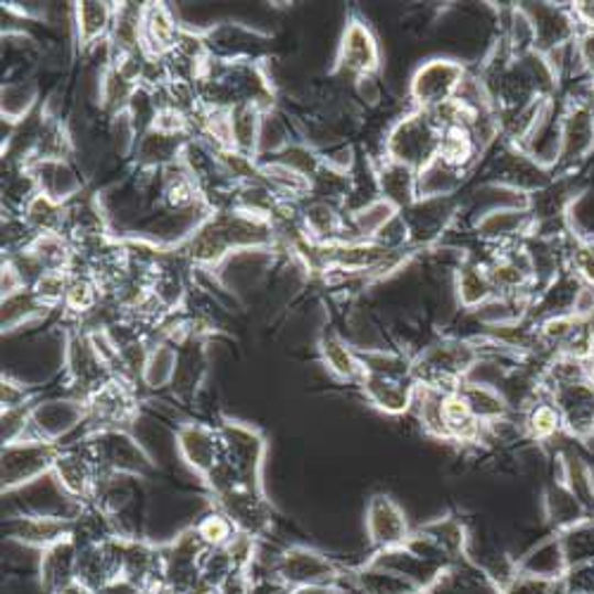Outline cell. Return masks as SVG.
<instances>
[{"label": "cell", "mask_w": 594, "mask_h": 594, "mask_svg": "<svg viewBox=\"0 0 594 594\" xmlns=\"http://www.w3.org/2000/svg\"><path fill=\"white\" fill-rule=\"evenodd\" d=\"M277 234L267 219L252 217L242 209L209 212L195 231L174 250L193 269H217L226 257L242 250H277Z\"/></svg>", "instance_id": "1"}, {"label": "cell", "mask_w": 594, "mask_h": 594, "mask_svg": "<svg viewBox=\"0 0 594 594\" xmlns=\"http://www.w3.org/2000/svg\"><path fill=\"white\" fill-rule=\"evenodd\" d=\"M480 359L483 347L478 338H443L423 347L421 355L411 361V380L417 388L456 392Z\"/></svg>", "instance_id": "2"}, {"label": "cell", "mask_w": 594, "mask_h": 594, "mask_svg": "<svg viewBox=\"0 0 594 594\" xmlns=\"http://www.w3.org/2000/svg\"><path fill=\"white\" fill-rule=\"evenodd\" d=\"M84 447L102 480H119L121 476L148 478L158 471L155 460L127 429L90 431Z\"/></svg>", "instance_id": "3"}, {"label": "cell", "mask_w": 594, "mask_h": 594, "mask_svg": "<svg viewBox=\"0 0 594 594\" xmlns=\"http://www.w3.org/2000/svg\"><path fill=\"white\" fill-rule=\"evenodd\" d=\"M222 431V443H224V460L222 464L226 466L228 474L234 476V480L242 487H250V490L264 493L262 483V471H264V460H267V438L264 433L250 425L246 421H238L231 417H224L219 421Z\"/></svg>", "instance_id": "4"}, {"label": "cell", "mask_w": 594, "mask_h": 594, "mask_svg": "<svg viewBox=\"0 0 594 594\" xmlns=\"http://www.w3.org/2000/svg\"><path fill=\"white\" fill-rule=\"evenodd\" d=\"M443 131L429 112L411 110L395 121L384 141V158L400 162L421 174L425 166L438 160Z\"/></svg>", "instance_id": "5"}, {"label": "cell", "mask_w": 594, "mask_h": 594, "mask_svg": "<svg viewBox=\"0 0 594 594\" xmlns=\"http://www.w3.org/2000/svg\"><path fill=\"white\" fill-rule=\"evenodd\" d=\"M499 145V155L490 160V170H487V181H493V184L521 193L526 201L528 195L550 186L557 179L552 164L542 162L540 158L532 155L530 150L511 145L501 139Z\"/></svg>", "instance_id": "6"}, {"label": "cell", "mask_w": 594, "mask_h": 594, "mask_svg": "<svg viewBox=\"0 0 594 594\" xmlns=\"http://www.w3.org/2000/svg\"><path fill=\"white\" fill-rule=\"evenodd\" d=\"M271 573L285 594L310 585H335L345 577L341 563L307 544H293L283 550Z\"/></svg>", "instance_id": "7"}, {"label": "cell", "mask_w": 594, "mask_h": 594, "mask_svg": "<svg viewBox=\"0 0 594 594\" xmlns=\"http://www.w3.org/2000/svg\"><path fill=\"white\" fill-rule=\"evenodd\" d=\"M594 152V112L585 98L569 102L559 121L557 160L552 164L554 176L573 174Z\"/></svg>", "instance_id": "8"}, {"label": "cell", "mask_w": 594, "mask_h": 594, "mask_svg": "<svg viewBox=\"0 0 594 594\" xmlns=\"http://www.w3.org/2000/svg\"><path fill=\"white\" fill-rule=\"evenodd\" d=\"M466 76L468 69L462 63H456V60H429L411 76L409 100L414 105V110L433 112L456 98Z\"/></svg>", "instance_id": "9"}, {"label": "cell", "mask_w": 594, "mask_h": 594, "mask_svg": "<svg viewBox=\"0 0 594 594\" xmlns=\"http://www.w3.org/2000/svg\"><path fill=\"white\" fill-rule=\"evenodd\" d=\"M88 421L96 423V429H131L136 417L141 411L139 388L129 380L110 376L105 384L86 398Z\"/></svg>", "instance_id": "10"}, {"label": "cell", "mask_w": 594, "mask_h": 594, "mask_svg": "<svg viewBox=\"0 0 594 594\" xmlns=\"http://www.w3.org/2000/svg\"><path fill=\"white\" fill-rule=\"evenodd\" d=\"M60 450L63 445L43 443V440H20V443L3 445V474H0L3 495L53 474Z\"/></svg>", "instance_id": "11"}, {"label": "cell", "mask_w": 594, "mask_h": 594, "mask_svg": "<svg viewBox=\"0 0 594 594\" xmlns=\"http://www.w3.org/2000/svg\"><path fill=\"white\" fill-rule=\"evenodd\" d=\"M212 505L236 526L240 536H248L257 542L267 538L273 528V507L267 499V493L238 485L212 497Z\"/></svg>", "instance_id": "12"}, {"label": "cell", "mask_w": 594, "mask_h": 594, "mask_svg": "<svg viewBox=\"0 0 594 594\" xmlns=\"http://www.w3.org/2000/svg\"><path fill=\"white\" fill-rule=\"evenodd\" d=\"M380 72V45L369 22L353 12L343 29L338 55H335L333 74H345L353 79L376 76Z\"/></svg>", "instance_id": "13"}, {"label": "cell", "mask_w": 594, "mask_h": 594, "mask_svg": "<svg viewBox=\"0 0 594 594\" xmlns=\"http://www.w3.org/2000/svg\"><path fill=\"white\" fill-rule=\"evenodd\" d=\"M112 374L98 357L88 333L79 328L65 331V380L74 392L72 398L86 402L88 395H94Z\"/></svg>", "instance_id": "14"}, {"label": "cell", "mask_w": 594, "mask_h": 594, "mask_svg": "<svg viewBox=\"0 0 594 594\" xmlns=\"http://www.w3.org/2000/svg\"><path fill=\"white\" fill-rule=\"evenodd\" d=\"M88 421V404L79 398H51L39 400L29 411L26 440L60 445V440Z\"/></svg>", "instance_id": "15"}, {"label": "cell", "mask_w": 594, "mask_h": 594, "mask_svg": "<svg viewBox=\"0 0 594 594\" xmlns=\"http://www.w3.org/2000/svg\"><path fill=\"white\" fill-rule=\"evenodd\" d=\"M174 440L179 456L201 480H207L212 476V471H215L224 460L219 423L186 421L176 429Z\"/></svg>", "instance_id": "16"}, {"label": "cell", "mask_w": 594, "mask_h": 594, "mask_svg": "<svg viewBox=\"0 0 594 594\" xmlns=\"http://www.w3.org/2000/svg\"><path fill=\"white\" fill-rule=\"evenodd\" d=\"M523 12L532 24L536 34V53L552 57V53L575 45L581 36V26L575 22L571 6H554V3H523Z\"/></svg>", "instance_id": "17"}, {"label": "cell", "mask_w": 594, "mask_h": 594, "mask_svg": "<svg viewBox=\"0 0 594 594\" xmlns=\"http://www.w3.org/2000/svg\"><path fill=\"white\" fill-rule=\"evenodd\" d=\"M51 476L57 480L60 490H63L69 499L79 501V507L96 501L102 483L98 468L84 445L60 450Z\"/></svg>", "instance_id": "18"}, {"label": "cell", "mask_w": 594, "mask_h": 594, "mask_svg": "<svg viewBox=\"0 0 594 594\" xmlns=\"http://www.w3.org/2000/svg\"><path fill=\"white\" fill-rule=\"evenodd\" d=\"M367 536L380 552H392L409 540L411 528L402 507L390 495H374L367 505Z\"/></svg>", "instance_id": "19"}, {"label": "cell", "mask_w": 594, "mask_h": 594, "mask_svg": "<svg viewBox=\"0 0 594 594\" xmlns=\"http://www.w3.org/2000/svg\"><path fill=\"white\" fill-rule=\"evenodd\" d=\"M357 386L367 395V400L378 411H384V414L400 417L407 414L409 409H414L417 384L409 374H380L364 369V376Z\"/></svg>", "instance_id": "20"}, {"label": "cell", "mask_w": 594, "mask_h": 594, "mask_svg": "<svg viewBox=\"0 0 594 594\" xmlns=\"http://www.w3.org/2000/svg\"><path fill=\"white\" fill-rule=\"evenodd\" d=\"M532 234V217L521 207H495L476 222V236L485 248H501L521 242Z\"/></svg>", "instance_id": "21"}, {"label": "cell", "mask_w": 594, "mask_h": 594, "mask_svg": "<svg viewBox=\"0 0 594 594\" xmlns=\"http://www.w3.org/2000/svg\"><path fill=\"white\" fill-rule=\"evenodd\" d=\"M205 36L212 57L224 60V63H236V60H262V51L267 45V36L257 32V29H248L231 22L205 29Z\"/></svg>", "instance_id": "22"}, {"label": "cell", "mask_w": 594, "mask_h": 594, "mask_svg": "<svg viewBox=\"0 0 594 594\" xmlns=\"http://www.w3.org/2000/svg\"><path fill=\"white\" fill-rule=\"evenodd\" d=\"M6 536L14 542L34 547V550H48V547L74 538V519L65 516H14L6 523Z\"/></svg>", "instance_id": "23"}, {"label": "cell", "mask_w": 594, "mask_h": 594, "mask_svg": "<svg viewBox=\"0 0 594 594\" xmlns=\"http://www.w3.org/2000/svg\"><path fill=\"white\" fill-rule=\"evenodd\" d=\"M193 139L191 136L166 133L160 129H148L133 148V166L139 172L160 174L164 166L184 160V152Z\"/></svg>", "instance_id": "24"}, {"label": "cell", "mask_w": 594, "mask_h": 594, "mask_svg": "<svg viewBox=\"0 0 594 594\" xmlns=\"http://www.w3.org/2000/svg\"><path fill=\"white\" fill-rule=\"evenodd\" d=\"M158 176H160V203L164 212H191L207 207L201 181H197V176L184 160L164 166Z\"/></svg>", "instance_id": "25"}, {"label": "cell", "mask_w": 594, "mask_h": 594, "mask_svg": "<svg viewBox=\"0 0 594 594\" xmlns=\"http://www.w3.org/2000/svg\"><path fill=\"white\" fill-rule=\"evenodd\" d=\"M207 341L186 338L179 343V361L172 380V392L179 400L191 402L207 378Z\"/></svg>", "instance_id": "26"}, {"label": "cell", "mask_w": 594, "mask_h": 594, "mask_svg": "<svg viewBox=\"0 0 594 594\" xmlns=\"http://www.w3.org/2000/svg\"><path fill=\"white\" fill-rule=\"evenodd\" d=\"M115 24V3L84 0L74 3V34L79 53H90L98 43H108Z\"/></svg>", "instance_id": "27"}, {"label": "cell", "mask_w": 594, "mask_h": 594, "mask_svg": "<svg viewBox=\"0 0 594 594\" xmlns=\"http://www.w3.org/2000/svg\"><path fill=\"white\" fill-rule=\"evenodd\" d=\"M374 172L378 195L384 197V201L392 203L400 212L419 203V174L414 170L384 158L378 164H374Z\"/></svg>", "instance_id": "28"}, {"label": "cell", "mask_w": 594, "mask_h": 594, "mask_svg": "<svg viewBox=\"0 0 594 594\" xmlns=\"http://www.w3.org/2000/svg\"><path fill=\"white\" fill-rule=\"evenodd\" d=\"M181 24L166 3H143V51L155 57L172 55Z\"/></svg>", "instance_id": "29"}, {"label": "cell", "mask_w": 594, "mask_h": 594, "mask_svg": "<svg viewBox=\"0 0 594 594\" xmlns=\"http://www.w3.org/2000/svg\"><path fill=\"white\" fill-rule=\"evenodd\" d=\"M76 557H79V544L74 538L41 552V587L45 594H60L76 581Z\"/></svg>", "instance_id": "30"}, {"label": "cell", "mask_w": 594, "mask_h": 594, "mask_svg": "<svg viewBox=\"0 0 594 594\" xmlns=\"http://www.w3.org/2000/svg\"><path fill=\"white\" fill-rule=\"evenodd\" d=\"M318 355H322L324 367L343 384H359L364 376L361 355L338 331L326 328L318 338Z\"/></svg>", "instance_id": "31"}, {"label": "cell", "mask_w": 594, "mask_h": 594, "mask_svg": "<svg viewBox=\"0 0 594 594\" xmlns=\"http://www.w3.org/2000/svg\"><path fill=\"white\" fill-rule=\"evenodd\" d=\"M39 181V191L57 203H72L84 193V179L76 172L74 162H36L29 164Z\"/></svg>", "instance_id": "32"}, {"label": "cell", "mask_w": 594, "mask_h": 594, "mask_svg": "<svg viewBox=\"0 0 594 594\" xmlns=\"http://www.w3.org/2000/svg\"><path fill=\"white\" fill-rule=\"evenodd\" d=\"M460 395L466 400L468 409L474 411V417L485 425L487 433H490L495 425L507 423V419L514 414L511 404L507 402L505 395L499 392L497 386L466 380V384L460 388Z\"/></svg>", "instance_id": "33"}, {"label": "cell", "mask_w": 594, "mask_h": 594, "mask_svg": "<svg viewBox=\"0 0 594 594\" xmlns=\"http://www.w3.org/2000/svg\"><path fill=\"white\" fill-rule=\"evenodd\" d=\"M456 300L464 310L476 312L495 300V288L483 260H466L454 273Z\"/></svg>", "instance_id": "34"}, {"label": "cell", "mask_w": 594, "mask_h": 594, "mask_svg": "<svg viewBox=\"0 0 594 594\" xmlns=\"http://www.w3.org/2000/svg\"><path fill=\"white\" fill-rule=\"evenodd\" d=\"M74 152H76V148H74L72 133H69L65 121L45 110L43 121H41L39 139H36V148L32 152V160H29V164H36V162H74Z\"/></svg>", "instance_id": "35"}, {"label": "cell", "mask_w": 594, "mask_h": 594, "mask_svg": "<svg viewBox=\"0 0 594 594\" xmlns=\"http://www.w3.org/2000/svg\"><path fill=\"white\" fill-rule=\"evenodd\" d=\"M143 51V3H115L108 57Z\"/></svg>", "instance_id": "36"}, {"label": "cell", "mask_w": 594, "mask_h": 594, "mask_svg": "<svg viewBox=\"0 0 594 594\" xmlns=\"http://www.w3.org/2000/svg\"><path fill=\"white\" fill-rule=\"evenodd\" d=\"M269 112L260 105L242 102L231 110V141L234 150L250 160H260V141L264 129V117Z\"/></svg>", "instance_id": "37"}, {"label": "cell", "mask_w": 594, "mask_h": 594, "mask_svg": "<svg viewBox=\"0 0 594 594\" xmlns=\"http://www.w3.org/2000/svg\"><path fill=\"white\" fill-rule=\"evenodd\" d=\"M102 300L105 298H102L100 285L88 271H69V285H67L65 304H63V316L69 324L67 328L79 324L82 318H86L90 312H94Z\"/></svg>", "instance_id": "38"}, {"label": "cell", "mask_w": 594, "mask_h": 594, "mask_svg": "<svg viewBox=\"0 0 594 594\" xmlns=\"http://www.w3.org/2000/svg\"><path fill=\"white\" fill-rule=\"evenodd\" d=\"M400 215L402 212L398 207L384 201V197H378L374 203L347 212L349 231H353L355 240H378L380 234H384Z\"/></svg>", "instance_id": "39"}, {"label": "cell", "mask_w": 594, "mask_h": 594, "mask_svg": "<svg viewBox=\"0 0 594 594\" xmlns=\"http://www.w3.org/2000/svg\"><path fill=\"white\" fill-rule=\"evenodd\" d=\"M179 361V345L172 341H155L150 347V355L143 371L145 390H164L172 386Z\"/></svg>", "instance_id": "40"}, {"label": "cell", "mask_w": 594, "mask_h": 594, "mask_svg": "<svg viewBox=\"0 0 594 594\" xmlns=\"http://www.w3.org/2000/svg\"><path fill=\"white\" fill-rule=\"evenodd\" d=\"M26 252L34 257L43 271H72L74 248L63 234H41Z\"/></svg>", "instance_id": "41"}, {"label": "cell", "mask_w": 594, "mask_h": 594, "mask_svg": "<svg viewBox=\"0 0 594 594\" xmlns=\"http://www.w3.org/2000/svg\"><path fill=\"white\" fill-rule=\"evenodd\" d=\"M141 86H133L131 82H127L125 76H121L112 65L105 63L102 74H100V84H98V98H100V108L105 110L110 119L127 112L129 102L133 98L136 90Z\"/></svg>", "instance_id": "42"}, {"label": "cell", "mask_w": 594, "mask_h": 594, "mask_svg": "<svg viewBox=\"0 0 594 594\" xmlns=\"http://www.w3.org/2000/svg\"><path fill=\"white\" fill-rule=\"evenodd\" d=\"M26 224L41 234H63L67 224V205L53 201V197L39 193L32 203H29L22 212Z\"/></svg>", "instance_id": "43"}, {"label": "cell", "mask_w": 594, "mask_h": 594, "mask_svg": "<svg viewBox=\"0 0 594 594\" xmlns=\"http://www.w3.org/2000/svg\"><path fill=\"white\" fill-rule=\"evenodd\" d=\"M39 108V84L32 79L3 84V121L18 127Z\"/></svg>", "instance_id": "44"}, {"label": "cell", "mask_w": 594, "mask_h": 594, "mask_svg": "<svg viewBox=\"0 0 594 594\" xmlns=\"http://www.w3.org/2000/svg\"><path fill=\"white\" fill-rule=\"evenodd\" d=\"M523 429H526V435L530 440H536V443H550L554 435L563 431L561 411L550 400V395L523 411Z\"/></svg>", "instance_id": "45"}, {"label": "cell", "mask_w": 594, "mask_h": 594, "mask_svg": "<svg viewBox=\"0 0 594 594\" xmlns=\"http://www.w3.org/2000/svg\"><path fill=\"white\" fill-rule=\"evenodd\" d=\"M48 314L51 310H45L32 288H26L22 293L3 298V333L20 331L22 326L34 324Z\"/></svg>", "instance_id": "46"}, {"label": "cell", "mask_w": 594, "mask_h": 594, "mask_svg": "<svg viewBox=\"0 0 594 594\" xmlns=\"http://www.w3.org/2000/svg\"><path fill=\"white\" fill-rule=\"evenodd\" d=\"M269 160L291 166L293 172L307 176L310 181L326 164V158L318 155V152L310 143H302V141H285L281 148L269 152Z\"/></svg>", "instance_id": "47"}, {"label": "cell", "mask_w": 594, "mask_h": 594, "mask_svg": "<svg viewBox=\"0 0 594 594\" xmlns=\"http://www.w3.org/2000/svg\"><path fill=\"white\" fill-rule=\"evenodd\" d=\"M501 594H571V592L563 573L561 575L519 573L509 577L507 585L501 587Z\"/></svg>", "instance_id": "48"}, {"label": "cell", "mask_w": 594, "mask_h": 594, "mask_svg": "<svg viewBox=\"0 0 594 594\" xmlns=\"http://www.w3.org/2000/svg\"><path fill=\"white\" fill-rule=\"evenodd\" d=\"M197 532H201V538L205 540L207 547H212V550H219V547H228L231 544L240 532L236 530V526L226 519V516L222 511H209L207 516H203L201 521L195 523Z\"/></svg>", "instance_id": "49"}, {"label": "cell", "mask_w": 594, "mask_h": 594, "mask_svg": "<svg viewBox=\"0 0 594 594\" xmlns=\"http://www.w3.org/2000/svg\"><path fill=\"white\" fill-rule=\"evenodd\" d=\"M67 285H69L67 271H45L43 277L32 285V291L43 307L53 312V310H63Z\"/></svg>", "instance_id": "50"}, {"label": "cell", "mask_w": 594, "mask_h": 594, "mask_svg": "<svg viewBox=\"0 0 594 594\" xmlns=\"http://www.w3.org/2000/svg\"><path fill=\"white\" fill-rule=\"evenodd\" d=\"M36 398H39L36 388L24 386V384H20V380H14L12 376H3V386H0V402H3V411L32 407L39 402Z\"/></svg>", "instance_id": "51"}, {"label": "cell", "mask_w": 594, "mask_h": 594, "mask_svg": "<svg viewBox=\"0 0 594 594\" xmlns=\"http://www.w3.org/2000/svg\"><path fill=\"white\" fill-rule=\"evenodd\" d=\"M29 411H32V407L3 411V445H12V443H20V440H26Z\"/></svg>", "instance_id": "52"}, {"label": "cell", "mask_w": 594, "mask_h": 594, "mask_svg": "<svg viewBox=\"0 0 594 594\" xmlns=\"http://www.w3.org/2000/svg\"><path fill=\"white\" fill-rule=\"evenodd\" d=\"M575 53H577V60H581L583 69L594 82V32H581V36H577L575 41Z\"/></svg>", "instance_id": "53"}, {"label": "cell", "mask_w": 594, "mask_h": 594, "mask_svg": "<svg viewBox=\"0 0 594 594\" xmlns=\"http://www.w3.org/2000/svg\"><path fill=\"white\" fill-rule=\"evenodd\" d=\"M26 291V285L20 277V271L14 269L8 260H3V298H10L14 293Z\"/></svg>", "instance_id": "54"}, {"label": "cell", "mask_w": 594, "mask_h": 594, "mask_svg": "<svg viewBox=\"0 0 594 594\" xmlns=\"http://www.w3.org/2000/svg\"><path fill=\"white\" fill-rule=\"evenodd\" d=\"M581 32H594V3H571Z\"/></svg>", "instance_id": "55"}, {"label": "cell", "mask_w": 594, "mask_h": 594, "mask_svg": "<svg viewBox=\"0 0 594 594\" xmlns=\"http://www.w3.org/2000/svg\"><path fill=\"white\" fill-rule=\"evenodd\" d=\"M288 594H347L345 590L338 587V583L335 585H310V587H300V590H293Z\"/></svg>", "instance_id": "56"}, {"label": "cell", "mask_w": 594, "mask_h": 594, "mask_svg": "<svg viewBox=\"0 0 594 594\" xmlns=\"http://www.w3.org/2000/svg\"><path fill=\"white\" fill-rule=\"evenodd\" d=\"M60 594H96L94 590H90V587H86L84 583H79V581H74L72 585H67L63 592H60Z\"/></svg>", "instance_id": "57"}, {"label": "cell", "mask_w": 594, "mask_h": 594, "mask_svg": "<svg viewBox=\"0 0 594 594\" xmlns=\"http://www.w3.org/2000/svg\"><path fill=\"white\" fill-rule=\"evenodd\" d=\"M587 102H590V108H592V112H594V86H592V90H590V94H587V98H585Z\"/></svg>", "instance_id": "58"}, {"label": "cell", "mask_w": 594, "mask_h": 594, "mask_svg": "<svg viewBox=\"0 0 594 594\" xmlns=\"http://www.w3.org/2000/svg\"><path fill=\"white\" fill-rule=\"evenodd\" d=\"M590 242H592V248H594V238H590Z\"/></svg>", "instance_id": "59"}]
</instances>
